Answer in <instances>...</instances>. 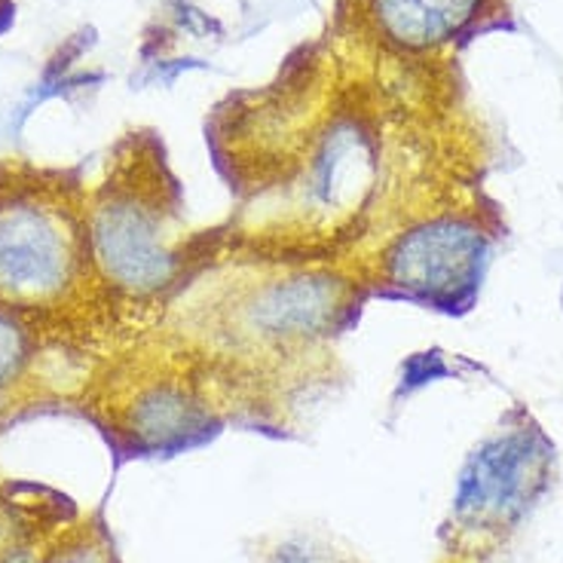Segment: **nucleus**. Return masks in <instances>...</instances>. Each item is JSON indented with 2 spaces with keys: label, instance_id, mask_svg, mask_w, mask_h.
Returning a JSON list of instances; mask_svg holds the SVG:
<instances>
[{
  "label": "nucleus",
  "instance_id": "1",
  "mask_svg": "<svg viewBox=\"0 0 563 563\" xmlns=\"http://www.w3.org/2000/svg\"><path fill=\"white\" fill-rule=\"evenodd\" d=\"M80 233L56 199L37 190L0 194V300L46 303L74 282Z\"/></svg>",
  "mask_w": 563,
  "mask_h": 563
},
{
  "label": "nucleus",
  "instance_id": "2",
  "mask_svg": "<svg viewBox=\"0 0 563 563\" xmlns=\"http://www.w3.org/2000/svg\"><path fill=\"white\" fill-rule=\"evenodd\" d=\"M172 211L166 199L139 187H108L89 218V252L104 273L129 295H154L175 273Z\"/></svg>",
  "mask_w": 563,
  "mask_h": 563
},
{
  "label": "nucleus",
  "instance_id": "3",
  "mask_svg": "<svg viewBox=\"0 0 563 563\" xmlns=\"http://www.w3.org/2000/svg\"><path fill=\"white\" fill-rule=\"evenodd\" d=\"M484 240L472 227L435 221L401 236L389 254V273L410 295L441 300L475 282Z\"/></svg>",
  "mask_w": 563,
  "mask_h": 563
},
{
  "label": "nucleus",
  "instance_id": "4",
  "mask_svg": "<svg viewBox=\"0 0 563 563\" xmlns=\"http://www.w3.org/2000/svg\"><path fill=\"white\" fill-rule=\"evenodd\" d=\"M533 460V448L523 435L503 438L484 448L460 481V496H456L460 511L487 518L515 506L523 493V481L530 475Z\"/></svg>",
  "mask_w": 563,
  "mask_h": 563
},
{
  "label": "nucleus",
  "instance_id": "5",
  "mask_svg": "<svg viewBox=\"0 0 563 563\" xmlns=\"http://www.w3.org/2000/svg\"><path fill=\"white\" fill-rule=\"evenodd\" d=\"M481 0H374V13L393 41L422 49L453 37L472 22Z\"/></svg>",
  "mask_w": 563,
  "mask_h": 563
},
{
  "label": "nucleus",
  "instance_id": "6",
  "mask_svg": "<svg viewBox=\"0 0 563 563\" xmlns=\"http://www.w3.org/2000/svg\"><path fill=\"white\" fill-rule=\"evenodd\" d=\"M25 362H29V331L13 310L0 307V389L19 377Z\"/></svg>",
  "mask_w": 563,
  "mask_h": 563
},
{
  "label": "nucleus",
  "instance_id": "7",
  "mask_svg": "<svg viewBox=\"0 0 563 563\" xmlns=\"http://www.w3.org/2000/svg\"><path fill=\"white\" fill-rule=\"evenodd\" d=\"M53 563H111L99 549L92 545H70L68 551H58Z\"/></svg>",
  "mask_w": 563,
  "mask_h": 563
}]
</instances>
